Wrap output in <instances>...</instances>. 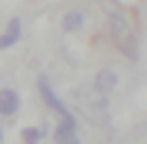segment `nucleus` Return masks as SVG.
Returning a JSON list of instances; mask_svg holds the SVG:
<instances>
[{
	"label": "nucleus",
	"mask_w": 147,
	"mask_h": 144,
	"mask_svg": "<svg viewBox=\"0 0 147 144\" xmlns=\"http://www.w3.org/2000/svg\"><path fill=\"white\" fill-rule=\"evenodd\" d=\"M109 30H112V38L121 47V53L136 59L138 56V47H136V32H132V21L127 18V12H112L109 18Z\"/></svg>",
	"instance_id": "1"
},
{
	"label": "nucleus",
	"mask_w": 147,
	"mask_h": 144,
	"mask_svg": "<svg viewBox=\"0 0 147 144\" xmlns=\"http://www.w3.org/2000/svg\"><path fill=\"white\" fill-rule=\"evenodd\" d=\"M77 106L91 124H103L106 121V112H109L106 109V94H100V91H88V94L77 91Z\"/></svg>",
	"instance_id": "2"
},
{
	"label": "nucleus",
	"mask_w": 147,
	"mask_h": 144,
	"mask_svg": "<svg viewBox=\"0 0 147 144\" xmlns=\"http://www.w3.org/2000/svg\"><path fill=\"white\" fill-rule=\"evenodd\" d=\"M38 91H41V100L47 103V106H50V109L59 115V118H62V115H68V106L62 103V100H59L56 97V91L50 88V82H47V77H38Z\"/></svg>",
	"instance_id": "3"
},
{
	"label": "nucleus",
	"mask_w": 147,
	"mask_h": 144,
	"mask_svg": "<svg viewBox=\"0 0 147 144\" xmlns=\"http://www.w3.org/2000/svg\"><path fill=\"white\" fill-rule=\"evenodd\" d=\"M56 141H59V144H77V141H80V138H77V121H74L71 112L62 115V121H59V127H56Z\"/></svg>",
	"instance_id": "4"
},
{
	"label": "nucleus",
	"mask_w": 147,
	"mask_h": 144,
	"mask_svg": "<svg viewBox=\"0 0 147 144\" xmlns=\"http://www.w3.org/2000/svg\"><path fill=\"white\" fill-rule=\"evenodd\" d=\"M18 109H21V94L15 88H0V115L15 118Z\"/></svg>",
	"instance_id": "5"
},
{
	"label": "nucleus",
	"mask_w": 147,
	"mask_h": 144,
	"mask_svg": "<svg viewBox=\"0 0 147 144\" xmlns=\"http://www.w3.org/2000/svg\"><path fill=\"white\" fill-rule=\"evenodd\" d=\"M115 85H118V74H115V71H109V68H103L100 74L94 77V91L106 94V97H109V91H115Z\"/></svg>",
	"instance_id": "6"
},
{
	"label": "nucleus",
	"mask_w": 147,
	"mask_h": 144,
	"mask_svg": "<svg viewBox=\"0 0 147 144\" xmlns=\"http://www.w3.org/2000/svg\"><path fill=\"white\" fill-rule=\"evenodd\" d=\"M18 38H21V21H18V18H12V21H9V27H6V32L0 35V50H9V47L15 44Z\"/></svg>",
	"instance_id": "7"
},
{
	"label": "nucleus",
	"mask_w": 147,
	"mask_h": 144,
	"mask_svg": "<svg viewBox=\"0 0 147 144\" xmlns=\"http://www.w3.org/2000/svg\"><path fill=\"white\" fill-rule=\"evenodd\" d=\"M80 27H82V15L80 12H68L62 18V32H77Z\"/></svg>",
	"instance_id": "8"
},
{
	"label": "nucleus",
	"mask_w": 147,
	"mask_h": 144,
	"mask_svg": "<svg viewBox=\"0 0 147 144\" xmlns=\"http://www.w3.org/2000/svg\"><path fill=\"white\" fill-rule=\"evenodd\" d=\"M21 138L27 141V144H38V141L44 138V129H41V127H27V129L21 133Z\"/></svg>",
	"instance_id": "9"
},
{
	"label": "nucleus",
	"mask_w": 147,
	"mask_h": 144,
	"mask_svg": "<svg viewBox=\"0 0 147 144\" xmlns=\"http://www.w3.org/2000/svg\"><path fill=\"white\" fill-rule=\"evenodd\" d=\"M0 141H3V127H0Z\"/></svg>",
	"instance_id": "10"
}]
</instances>
